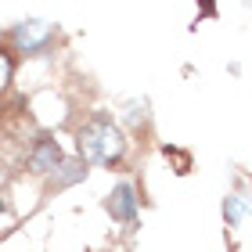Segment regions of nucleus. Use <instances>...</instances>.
Here are the masks:
<instances>
[{
	"instance_id": "nucleus-4",
	"label": "nucleus",
	"mask_w": 252,
	"mask_h": 252,
	"mask_svg": "<svg viewBox=\"0 0 252 252\" xmlns=\"http://www.w3.org/2000/svg\"><path fill=\"white\" fill-rule=\"evenodd\" d=\"M105 209H108L112 220H119V223H133V220H137V209H141L133 184H119V188H112V194L105 198Z\"/></svg>"
},
{
	"instance_id": "nucleus-1",
	"label": "nucleus",
	"mask_w": 252,
	"mask_h": 252,
	"mask_svg": "<svg viewBox=\"0 0 252 252\" xmlns=\"http://www.w3.org/2000/svg\"><path fill=\"white\" fill-rule=\"evenodd\" d=\"M76 152L83 166H119L126 155V133L112 116L94 112L76 133Z\"/></svg>"
},
{
	"instance_id": "nucleus-7",
	"label": "nucleus",
	"mask_w": 252,
	"mask_h": 252,
	"mask_svg": "<svg viewBox=\"0 0 252 252\" xmlns=\"http://www.w3.org/2000/svg\"><path fill=\"white\" fill-rule=\"evenodd\" d=\"M11 79H15V58H11V51L0 47V94L11 87Z\"/></svg>"
},
{
	"instance_id": "nucleus-2",
	"label": "nucleus",
	"mask_w": 252,
	"mask_h": 252,
	"mask_svg": "<svg viewBox=\"0 0 252 252\" xmlns=\"http://www.w3.org/2000/svg\"><path fill=\"white\" fill-rule=\"evenodd\" d=\"M11 43H15V51L22 54H43L54 47V26L43 18H29V22H18L15 29H11Z\"/></svg>"
},
{
	"instance_id": "nucleus-3",
	"label": "nucleus",
	"mask_w": 252,
	"mask_h": 252,
	"mask_svg": "<svg viewBox=\"0 0 252 252\" xmlns=\"http://www.w3.org/2000/svg\"><path fill=\"white\" fill-rule=\"evenodd\" d=\"M62 144L54 141V137H36L32 141V148L26 152V166H29V173H36V177H47V173H54L58 169V162H62Z\"/></svg>"
},
{
	"instance_id": "nucleus-5",
	"label": "nucleus",
	"mask_w": 252,
	"mask_h": 252,
	"mask_svg": "<svg viewBox=\"0 0 252 252\" xmlns=\"http://www.w3.org/2000/svg\"><path fill=\"white\" fill-rule=\"evenodd\" d=\"M79 180H87V166L79 162V158H62L58 169H54V177H51V188L62 191V188L79 184Z\"/></svg>"
},
{
	"instance_id": "nucleus-6",
	"label": "nucleus",
	"mask_w": 252,
	"mask_h": 252,
	"mask_svg": "<svg viewBox=\"0 0 252 252\" xmlns=\"http://www.w3.org/2000/svg\"><path fill=\"white\" fill-rule=\"evenodd\" d=\"M245 209H249V205H245L242 194H227V198H223V220L231 223V227H238V223L245 220Z\"/></svg>"
}]
</instances>
